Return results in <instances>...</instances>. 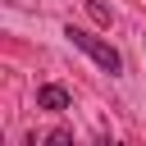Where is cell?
Segmentation results:
<instances>
[{
	"label": "cell",
	"instance_id": "4",
	"mask_svg": "<svg viewBox=\"0 0 146 146\" xmlns=\"http://www.w3.org/2000/svg\"><path fill=\"white\" fill-rule=\"evenodd\" d=\"M87 9H91V18H96V23H110V9H105L100 0H87Z\"/></svg>",
	"mask_w": 146,
	"mask_h": 146
},
{
	"label": "cell",
	"instance_id": "3",
	"mask_svg": "<svg viewBox=\"0 0 146 146\" xmlns=\"http://www.w3.org/2000/svg\"><path fill=\"white\" fill-rule=\"evenodd\" d=\"M46 146H78V141H73V132H68V128H55V132L46 137Z\"/></svg>",
	"mask_w": 146,
	"mask_h": 146
},
{
	"label": "cell",
	"instance_id": "5",
	"mask_svg": "<svg viewBox=\"0 0 146 146\" xmlns=\"http://www.w3.org/2000/svg\"><path fill=\"white\" fill-rule=\"evenodd\" d=\"M100 146H119V141H110V137H105V141H100Z\"/></svg>",
	"mask_w": 146,
	"mask_h": 146
},
{
	"label": "cell",
	"instance_id": "2",
	"mask_svg": "<svg viewBox=\"0 0 146 146\" xmlns=\"http://www.w3.org/2000/svg\"><path fill=\"white\" fill-rule=\"evenodd\" d=\"M36 105H41V110H68V91H64L59 82H46V87L36 91Z\"/></svg>",
	"mask_w": 146,
	"mask_h": 146
},
{
	"label": "cell",
	"instance_id": "1",
	"mask_svg": "<svg viewBox=\"0 0 146 146\" xmlns=\"http://www.w3.org/2000/svg\"><path fill=\"white\" fill-rule=\"evenodd\" d=\"M64 36H68L87 59H96L105 73H123V55H119L110 41H100V36H91V32H82V27H64Z\"/></svg>",
	"mask_w": 146,
	"mask_h": 146
}]
</instances>
